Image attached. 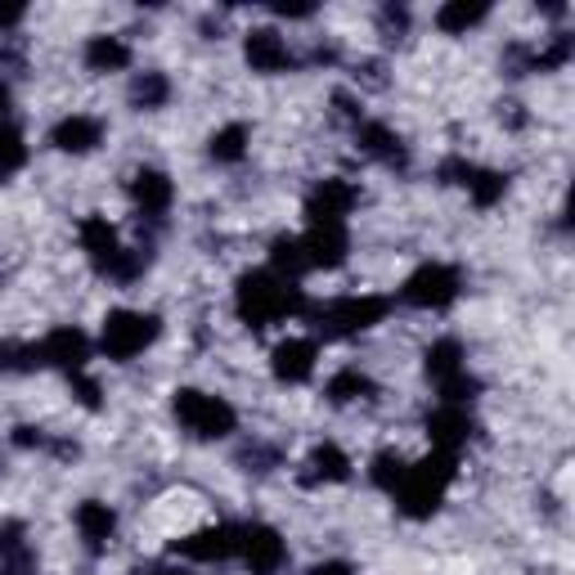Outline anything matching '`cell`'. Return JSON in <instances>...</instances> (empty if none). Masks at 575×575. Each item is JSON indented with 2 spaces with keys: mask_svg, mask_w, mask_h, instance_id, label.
Here are the masks:
<instances>
[{
  "mask_svg": "<svg viewBox=\"0 0 575 575\" xmlns=\"http://www.w3.org/2000/svg\"><path fill=\"white\" fill-rule=\"evenodd\" d=\"M234 306L243 315V324L253 328H270L279 319H293V315H306V297L293 279H279L274 270H257V274H243L238 279V293H234Z\"/></svg>",
  "mask_w": 575,
  "mask_h": 575,
  "instance_id": "obj_1",
  "label": "cell"
},
{
  "mask_svg": "<svg viewBox=\"0 0 575 575\" xmlns=\"http://www.w3.org/2000/svg\"><path fill=\"white\" fill-rule=\"evenodd\" d=\"M391 310L387 297H338L328 306H315L310 319H315V333L324 342H342V338H355V333H368L374 324H383Z\"/></svg>",
  "mask_w": 575,
  "mask_h": 575,
  "instance_id": "obj_2",
  "label": "cell"
},
{
  "mask_svg": "<svg viewBox=\"0 0 575 575\" xmlns=\"http://www.w3.org/2000/svg\"><path fill=\"white\" fill-rule=\"evenodd\" d=\"M172 409H176V423L189 436H198V441H221V436H230L238 427L234 404L212 396V391H198V387H180Z\"/></svg>",
  "mask_w": 575,
  "mask_h": 575,
  "instance_id": "obj_3",
  "label": "cell"
},
{
  "mask_svg": "<svg viewBox=\"0 0 575 575\" xmlns=\"http://www.w3.org/2000/svg\"><path fill=\"white\" fill-rule=\"evenodd\" d=\"M162 333V319L157 315H144V310H108L104 315V328H99V351L117 364L136 360L144 347H153Z\"/></svg>",
  "mask_w": 575,
  "mask_h": 575,
  "instance_id": "obj_4",
  "label": "cell"
},
{
  "mask_svg": "<svg viewBox=\"0 0 575 575\" xmlns=\"http://www.w3.org/2000/svg\"><path fill=\"white\" fill-rule=\"evenodd\" d=\"M455 297H459V270L445 266V261L419 266L414 274L404 279V288H400V302L404 306H419V310H445Z\"/></svg>",
  "mask_w": 575,
  "mask_h": 575,
  "instance_id": "obj_5",
  "label": "cell"
},
{
  "mask_svg": "<svg viewBox=\"0 0 575 575\" xmlns=\"http://www.w3.org/2000/svg\"><path fill=\"white\" fill-rule=\"evenodd\" d=\"M238 558L253 575H274L288 558L283 536L274 526H238Z\"/></svg>",
  "mask_w": 575,
  "mask_h": 575,
  "instance_id": "obj_6",
  "label": "cell"
},
{
  "mask_svg": "<svg viewBox=\"0 0 575 575\" xmlns=\"http://www.w3.org/2000/svg\"><path fill=\"white\" fill-rule=\"evenodd\" d=\"M441 180H449V185H463V189L472 193V202H477V208H495V202L504 198V189H508V176H504V172H485V167H472V162H463V157H449L445 167H441Z\"/></svg>",
  "mask_w": 575,
  "mask_h": 575,
  "instance_id": "obj_7",
  "label": "cell"
},
{
  "mask_svg": "<svg viewBox=\"0 0 575 575\" xmlns=\"http://www.w3.org/2000/svg\"><path fill=\"white\" fill-rule=\"evenodd\" d=\"M172 553H176V558H189V562H225V558L238 553V526L193 530V536L172 540Z\"/></svg>",
  "mask_w": 575,
  "mask_h": 575,
  "instance_id": "obj_8",
  "label": "cell"
},
{
  "mask_svg": "<svg viewBox=\"0 0 575 575\" xmlns=\"http://www.w3.org/2000/svg\"><path fill=\"white\" fill-rule=\"evenodd\" d=\"M355 198L360 193L347 180H319L310 189V198H306V216H310V225H347Z\"/></svg>",
  "mask_w": 575,
  "mask_h": 575,
  "instance_id": "obj_9",
  "label": "cell"
},
{
  "mask_svg": "<svg viewBox=\"0 0 575 575\" xmlns=\"http://www.w3.org/2000/svg\"><path fill=\"white\" fill-rule=\"evenodd\" d=\"M477 423L468 419L463 404H441L427 414V436H432V449H441V455H459V449L472 441Z\"/></svg>",
  "mask_w": 575,
  "mask_h": 575,
  "instance_id": "obj_10",
  "label": "cell"
},
{
  "mask_svg": "<svg viewBox=\"0 0 575 575\" xmlns=\"http://www.w3.org/2000/svg\"><path fill=\"white\" fill-rule=\"evenodd\" d=\"M243 59H248L253 72H288L293 68V50L274 27H253L243 36Z\"/></svg>",
  "mask_w": 575,
  "mask_h": 575,
  "instance_id": "obj_11",
  "label": "cell"
},
{
  "mask_svg": "<svg viewBox=\"0 0 575 575\" xmlns=\"http://www.w3.org/2000/svg\"><path fill=\"white\" fill-rule=\"evenodd\" d=\"M302 248H306L310 270H338L351 253V234H347V225H310Z\"/></svg>",
  "mask_w": 575,
  "mask_h": 575,
  "instance_id": "obj_12",
  "label": "cell"
},
{
  "mask_svg": "<svg viewBox=\"0 0 575 575\" xmlns=\"http://www.w3.org/2000/svg\"><path fill=\"white\" fill-rule=\"evenodd\" d=\"M40 355H46V364L63 368V374H86V360H91V338L81 333V328H55V333L40 342Z\"/></svg>",
  "mask_w": 575,
  "mask_h": 575,
  "instance_id": "obj_13",
  "label": "cell"
},
{
  "mask_svg": "<svg viewBox=\"0 0 575 575\" xmlns=\"http://www.w3.org/2000/svg\"><path fill=\"white\" fill-rule=\"evenodd\" d=\"M315 342L310 338H288V342H279L274 347V355H270V368H274V378L279 383H306L310 374H315Z\"/></svg>",
  "mask_w": 575,
  "mask_h": 575,
  "instance_id": "obj_14",
  "label": "cell"
},
{
  "mask_svg": "<svg viewBox=\"0 0 575 575\" xmlns=\"http://www.w3.org/2000/svg\"><path fill=\"white\" fill-rule=\"evenodd\" d=\"M355 144H360V153L383 162V167H404V162H409L404 140L391 127H383V121H360V127H355Z\"/></svg>",
  "mask_w": 575,
  "mask_h": 575,
  "instance_id": "obj_15",
  "label": "cell"
},
{
  "mask_svg": "<svg viewBox=\"0 0 575 575\" xmlns=\"http://www.w3.org/2000/svg\"><path fill=\"white\" fill-rule=\"evenodd\" d=\"M131 198H136V208L144 216H162L172 208V198H176V185L167 180V172H157V167H140L131 176Z\"/></svg>",
  "mask_w": 575,
  "mask_h": 575,
  "instance_id": "obj_16",
  "label": "cell"
},
{
  "mask_svg": "<svg viewBox=\"0 0 575 575\" xmlns=\"http://www.w3.org/2000/svg\"><path fill=\"white\" fill-rule=\"evenodd\" d=\"M81 248H86V257H91V266H95L99 274H108V270L117 266V257H121L117 230H113L104 216H86V221H81Z\"/></svg>",
  "mask_w": 575,
  "mask_h": 575,
  "instance_id": "obj_17",
  "label": "cell"
},
{
  "mask_svg": "<svg viewBox=\"0 0 575 575\" xmlns=\"http://www.w3.org/2000/svg\"><path fill=\"white\" fill-rule=\"evenodd\" d=\"M77 530H81V540H86L91 553H104L113 544V530H117V513L99 500H86V504H77Z\"/></svg>",
  "mask_w": 575,
  "mask_h": 575,
  "instance_id": "obj_18",
  "label": "cell"
},
{
  "mask_svg": "<svg viewBox=\"0 0 575 575\" xmlns=\"http://www.w3.org/2000/svg\"><path fill=\"white\" fill-rule=\"evenodd\" d=\"M99 140H104V127H99L95 117H86V113L63 117L59 127L50 131V144L59 153H91V149H99Z\"/></svg>",
  "mask_w": 575,
  "mask_h": 575,
  "instance_id": "obj_19",
  "label": "cell"
},
{
  "mask_svg": "<svg viewBox=\"0 0 575 575\" xmlns=\"http://www.w3.org/2000/svg\"><path fill=\"white\" fill-rule=\"evenodd\" d=\"M347 477H351V459L342 455L338 445H319V449H310L306 472H302L306 485H338V481H347Z\"/></svg>",
  "mask_w": 575,
  "mask_h": 575,
  "instance_id": "obj_20",
  "label": "cell"
},
{
  "mask_svg": "<svg viewBox=\"0 0 575 575\" xmlns=\"http://www.w3.org/2000/svg\"><path fill=\"white\" fill-rule=\"evenodd\" d=\"M86 68L91 72H121V68H131V46L121 36H91L86 40Z\"/></svg>",
  "mask_w": 575,
  "mask_h": 575,
  "instance_id": "obj_21",
  "label": "cell"
},
{
  "mask_svg": "<svg viewBox=\"0 0 575 575\" xmlns=\"http://www.w3.org/2000/svg\"><path fill=\"white\" fill-rule=\"evenodd\" d=\"M270 270L279 274V279H302L306 270H310V261H306V248H302V238H293V234H279L274 243H270Z\"/></svg>",
  "mask_w": 575,
  "mask_h": 575,
  "instance_id": "obj_22",
  "label": "cell"
},
{
  "mask_svg": "<svg viewBox=\"0 0 575 575\" xmlns=\"http://www.w3.org/2000/svg\"><path fill=\"white\" fill-rule=\"evenodd\" d=\"M127 99H131V108H140V113L162 108V104L172 99V81H167V72H136V77H131Z\"/></svg>",
  "mask_w": 575,
  "mask_h": 575,
  "instance_id": "obj_23",
  "label": "cell"
},
{
  "mask_svg": "<svg viewBox=\"0 0 575 575\" xmlns=\"http://www.w3.org/2000/svg\"><path fill=\"white\" fill-rule=\"evenodd\" d=\"M374 378L368 374H360V368H338L333 378H328V387H324V396L333 400V404H351V400H374Z\"/></svg>",
  "mask_w": 575,
  "mask_h": 575,
  "instance_id": "obj_24",
  "label": "cell"
},
{
  "mask_svg": "<svg viewBox=\"0 0 575 575\" xmlns=\"http://www.w3.org/2000/svg\"><path fill=\"white\" fill-rule=\"evenodd\" d=\"M485 14H490V5H481V0H445V5L436 10V27L449 32V36H459V32L477 27Z\"/></svg>",
  "mask_w": 575,
  "mask_h": 575,
  "instance_id": "obj_25",
  "label": "cell"
},
{
  "mask_svg": "<svg viewBox=\"0 0 575 575\" xmlns=\"http://www.w3.org/2000/svg\"><path fill=\"white\" fill-rule=\"evenodd\" d=\"M459 368H468V364H463V347H459L455 338H441V342L427 347V378H432V383L455 378Z\"/></svg>",
  "mask_w": 575,
  "mask_h": 575,
  "instance_id": "obj_26",
  "label": "cell"
},
{
  "mask_svg": "<svg viewBox=\"0 0 575 575\" xmlns=\"http://www.w3.org/2000/svg\"><path fill=\"white\" fill-rule=\"evenodd\" d=\"M27 167V140L19 127H10V121H0V180H10L14 172Z\"/></svg>",
  "mask_w": 575,
  "mask_h": 575,
  "instance_id": "obj_27",
  "label": "cell"
},
{
  "mask_svg": "<svg viewBox=\"0 0 575 575\" xmlns=\"http://www.w3.org/2000/svg\"><path fill=\"white\" fill-rule=\"evenodd\" d=\"M208 153L216 162H243V153H248V127L243 121H230V127H221L212 140H208Z\"/></svg>",
  "mask_w": 575,
  "mask_h": 575,
  "instance_id": "obj_28",
  "label": "cell"
},
{
  "mask_svg": "<svg viewBox=\"0 0 575 575\" xmlns=\"http://www.w3.org/2000/svg\"><path fill=\"white\" fill-rule=\"evenodd\" d=\"M404 472H409V463L396 455V449H383V455L374 459V468H368V481H374L378 490H387V495H396V485L404 481Z\"/></svg>",
  "mask_w": 575,
  "mask_h": 575,
  "instance_id": "obj_29",
  "label": "cell"
},
{
  "mask_svg": "<svg viewBox=\"0 0 575 575\" xmlns=\"http://www.w3.org/2000/svg\"><path fill=\"white\" fill-rule=\"evenodd\" d=\"M234 463L243 468V472H270V468H279V449L274 445H266V441H248L234 455Z\"/></svg>",
  "mask_w": 575,
  "mask_h": 575,
  "instance_id": "obj_30",
  "label": "cell"
},
{
  "mask_svg": "<svg viewBox=\"0 0 575 575\" xmlns=\"http://www.w3.org/2000/svg\"><path fill=\"white\" fill-rule=\"evenodd\" d=\"M571 55H575V36H571V32H553L549 46L536 50V72H553V68H562Z\"/></svg>",
  "mask_w": 575,
  "mask_h": 575,
  "instance_id": "obj_31",
  "label": "cell"
},
{
  "mask_svg": "<svg viewBox=\"0 0 575 575\" xmlns=\"http://www.w3.org/2000/svg\"><path fill=\"white\" fill-rule=\"evenodd\" d=\"M436 391H441V400H445V404H468V400H477V396H481V383L468 374V368H459L455 378L436 383Z\"/></svg>",
  "mask_w": 575,
  "mask_h": 575,
  "instance_id": "obj_32",
  "label": "cell"
},
{
  "mask_svg": "<svg viewBox=\"0 0 575 575\" xmlns=\"http://www.w3.org/2000/svg\"><path fill=\"white\" fill-rule=\"evenodd\" d=\"M404 32H409V10L396 5V0H387V5L378 10V36L383 40H404Z\"/></svg>",
  "mask_w": 575,
  "mask_h": 575,
  "instance_id": "obj_33",
  "label": "cell"
},
{
  "mask_svg": "<svg viewBox=\"0 0 575 575\" xmlns=\"http://www.w3.org/2000/svg\"><path fill=\"white\" fill-rule=\"evenodd\" d=\"M504 72L508 77H526V72H536V46H526V40H513V46L504 50Z\"/></svg>",
  "mask_w": 575,
  "mask_h": 575,
  "instance_id": "obj_34",
  "label": "cell"
},
{
  "mask_svg": "<svg viewBox=\"0 0 575 575\" xmlns=\"http://www.w3.org/2000/svg\"><path fill=\"white\" fill-rule=\"evenodd\" d=\"M14 553H27V526L23 521L0 526V558H14Z\"/></svg>",
  "mask_w": 575,
  "mask_h": 575,
  "instance_id": "obj_35",
  "label": "cell"
},
{
  "mask_svg": "<svg viewBox=\"0 0 575 575\" xmlns=\"http://www.w3.org/2000/svg\"><path fill=\"white\" fill-rule=\"evenodd\" d=\"M355 81H360V86H368V91H383V86H387V63H383V59L355 63Z\"/></svg>",
  "mask_w": 575,
  "mask_h": 575,
  "instance_id": "obj_36",
  "label": "cell"
},
{
  "mask_svg": "<svg viewBox=\"0 0 575 575\" xmlns=\"http://www.w3.org/2000/svg\"><path fill=\"white\" fill-rule=\"evenodd\" d=\"M23 40L19 36H10V40H0V68L5 72H23Z\"/></svg>",
  "mask_w": 575,
  "mask_h": 575,
  "instance_id": "obj_37",
  "label": "cell"
},
{
  "mask_svg": "<svg viewBox=\"0 0 575 575\" xmlns=\"http://www.w3.org/2000/svg\"><path fill=\"white\" fill-rule=\"evenodd\" d=\"M14 445H19V449H46L50 436L40 432V427H32V423H23V427H14Z\"/></svg>",
  "mask_w": 575,
  "mask_h": 575,
  "instance_id": "obj_38",
  "label": "cell"
},
{
  "mask_svg": "<svg viewBox=\"0 0 575 575\" xmlns=\"http://www.w3.org/2000/svg\"><path fill=\"white\" fill-rule=\"evenodd\" d=\"M0 575H36L32 549H27V553H14V558H0Z\"/></svg>",
  "mask_w": 575,
  "mask_h": 575,
  "instance_id": "obj_39",
  "label": "cell"
},
{
  "mask_svg": "<svg viewBox=\"0 0 575 575\" xmlns=\"http://www.w3.org/2000/svg\"><path fill=\"white\" fill-rule=\"evenodd\" d=\"M72 387H77V396H81V404H86V409H99V404H104V400H99V383H95V378L72 374Z\"/></svg>",
  "mask_w": 575,
  "mask_h": 575,
  "instance_id": "obj_40",
  "label": "cell"
},
{
  "mask_svg": "<svg viewBox=\"0 0 575 575\" xmlns=\"http://www.w3.org/2000/svg\"><path fill=\"white\" fill-rule=\"evenodd\" d=\"M500 121H504V127H513V131H521L526 127V108L517 99H508V104H500Z\"/></svg>",
  "mask_w": 575,
  "mask_h": 575,
  "instance_id": "obj_41",
  "label": "cell"
},
{
  "mask_svg": "<svg viewBox=\"0 0 575 575\" xmlns=\"http://www.w3.org/2000/svg\"><path fill=\"white\" fill-rule=\"evenodd\" d=\"M27 19V5H0V32H14Z\"/></svg>",
  "mask_w": 575,
  "mask_h": 575,
  "instance_id": "obj_42",
  "label": "cell"
},
{
  "mask_svg": "<svg viewBox=\"0 0 575 575\" xmlns=\"http://www.w3.org/2000/svg\"><path fill=\"white\" fill-rule=\"evenodd\" d=\"M274 14H283V19H310L315 5H274Z\"/></svg>",
  "mask_w": 575,
  "mask_h": 575,
  "instance_id": "obj_43",
  "label": "cell"
},
{
  "mask_svg": "<svg viewBox=\"0 0 575 575\" xmlns=\"http://www.w3.org/2000/svg\"><path fill=\"white\" fill-rule=\"evenodd\" d=\"M310 575H351V566L347 562H319Z\"/></svg>",
  "mask_w": 575,
  "mask_h": 575,
  "instance_id": "obj_44",
  "label": "cell"
},
{
  "mask_svg": "<svg viewBox=\"0 0 575 575\" xmlns=\"http://www.w3.org/2000/svg\"><path fill=\"white\" fill-rule=\"evenodd\" d=\"M131 575H185V571H172V566H136Z\"/></svg>",
  "mask_w": 575,
  "mask_h": 575,
  "instance_id": "obj_45",
  "label": "cell"
},
{
  "mask_svg": "<svg viewBox=\"0 0 575 575\" xmlns=\"http://www.w3.org/2000/svg\"><path fill=\"white\" fill-rule=\"evenodd\" d=\"M10 104H14V95H10V86H5V81H0V121H5Z\"/></svg>",
  "mask_w": 575,
  "mask_h": 575,
  "instance_id": "obj_46",
  "label": "cell"
},
{
  "mask_svg": "<svg viewBox=\"0 0 575 575\" xmlns=\"http://www.w3.org/2000/svg\"><path fill=\"white\" fill-rule=\"evenodd\" d=\"M10 355H14L10 347H0V368H5V364H10Z\"/></svg>",
  "mask_w": 575,
  "mask_h": 575,
  "instance_id": "obj_47",
  "label": "cell"
}]
</instances>
